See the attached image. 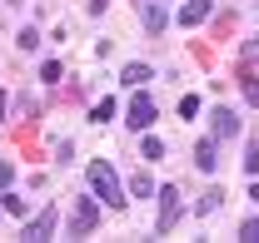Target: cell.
Listing matches in <instances>:
<instances>
[{"mask_svg":"<svg viewBox=\"0 0 259 243\" xmlns=\"http://www.w3.org/2000/svg\"><path fill=\"white\" fill-rule=\"evenodd\" d=\"M244 169H249V174H259V139L249 144V159H244Z\"/></svg>","mask_w":259,"mask_h":243,"instance_id":"21","label":"cell"},{"mask_svg":"<svg viewBox=\"0 0 259 243\" xmlns=\"http://www.w3.org/2000/svg\"><path fill=\"white\" fill-rule=\"evenodd\" d=\"M85 174H90V189L100 194V204H110V209H125V189H120V174H115L105 159H95Z\"/></svg>","mask_w":259,"mask_h":243,"instance_id":"1","label":"cell"},{"mask_svg":"<svg viewBox=\"0 0 259 243\" xmlns=\"http://www.w3.org/2000/svg\"><path fill=\"white\" fill-rule=\"evenodd\" d=\"M40 80H45V85H55V80H60V65L45 60V65H40Z\"/></svg>","mask_w":259,"mask_h":243,"instance_id":"19","label":"cell"},{"mask_svg":"<svg viewBox=\"0 0 259 243\" xmlns=\"http://www.w3.org/2000/svg\"><path fill=\"white\" fill-rule=\"evenodd\" d=\"M55 223H60V209H55V204H45V209H40V213L30 218V223H25V233H20V238H30V243H45L50 233H55Z\"/></svg>","mask_w":259,"mask_h":243,"instance_id":"3","label":"cell"},{"mask_svg":"<svg viewBox=\"0 0 259 243\" xmlns=\"http://www.w3.org/2000/svg\"><path fill=\"white\" fill-rule=\"evenodd\" d=\"M125 124H130V129H150V124H155V99H150V94H135Z\"/></svg>","mask_w":259,"mask_h":243,"instance_id":"6","label":"cell"},{"mask_svg":"<svg viewBox=\"0 0 259 243\" xmlns=\"http://www.w3.org/2000/svg\"><path fill=\"white\" fill-rule=\"evenodd\" d=\"M95 223H100V194L75 199V209H70V238H85V233H95Z\"/></svg>","mask_w":259,"mask_h":243,"instance_id":"2","label":"cell"},{"mask_svg":"<svg viewBox=\"0 0 259 243\" xmlns=\"http://www.w3.org/2000/svg\"><path fill=\"white\" fill-rule=\"evenodd\" d=\"M244 60H259V40H249V45H244Z\"/></svg>","mask_w":259,"mask_h":243,"instance_id":"23","label":"cell"},{"mask_svg":"<svg viewBox=\"0 0 259 243\" xmlns=\"http://www.w3.org/2000/svg\"><path fill=\"white\" fill-rule=\"evenodd\" d=\"M140 20H145L150 35H160L164 30V5H160V0H145V5H140Z\"/></svg>","mask_w":259,"mask_h":243,"instance_id":"9","label":"cell"},{"mask_svg":"<svg viewBox=\"0 0 259 243\" xmlns=\"http://www.w3.org/2000/svg\"><path fill=\"white\" fill-rule=\"evenodd\" d=\"M5 109H10V94L0 90V119H5Z\"/></svg>","mask_w":259,"mask_h":243,"instance_id":"24","label":"cell"},{"mask_svg":"<svg viewBox=\"0 0 259 243\" xmlns=\"http://www.w3.org/2000/svg\"><path fill=\"white\" fill-rule=\"evenodd\" d=\"M239 238H244V243H259V218H244V223H239Z\"/></svg>","mask_w":259,"mask_h":243,"instance_id":"14","label":"cell"},{"mask_svg":"<svg viewBox=\"0 0 259 243\" xmlns=\"http://www.w3.org/2000/svg\"><path fill=\"white\" fill-rule=\"evenodd\" d=\"M209 119H214V139H234L239 134V114L234 109H214Z\"/></svg>","mask_w":259,"mask_h":243,"instance_id":"8","label":"cell"},{"mask_svg":"<svg viewBox=\"0 0 259 243\" xmlns=\"http://www.w3.org/2000/svg\"><path fill=\"white\" fill-rule=\"evenodd\" d=\"M220 199H225V194H220V189H209V194L199 199V213H214V209H220Z\"/></svg>","mask_w":259,"mask_h":243,"instance_id":"16","label":"cell"},{"mask_svg":"<svg viewBox=\"0 0 259 243\" xmlns=\"http://www.w3.org/2000/svg\"><path fill=\"white\" fill-rule=\"evenodd\" d=\"M10 5H15V0H10Z\"/></svg>","mask_w":259,"mask_h":243,"instance_id":"25","label":"cell"},{"mask_svg":"<svg viewBox=\"0 0 259 243\" xmlns=\"http://www.w3.org/2000/svg\"><path fill=\"white\" fill-rule=\"evenodd\" d=\"M194 169H199V174H214V169H220V139H214V134L194 144Z\"/></svg>","mask_w":259,"mask_h":243,"instance_id":"5","label":"cell"},{"mask_svg":"<svg viewBox=\"0 0 259 243\" xmlns=\"http://www.w3.org/2000/svg\"><path fill=\"white\" fill-rule=\"evenodd\" d=\"M0 199H5V209H10V213H25V199H20V194H0Z\"/></svg>","mask_w":259,"mask_h":243,"instance_id":"20","label":"cell"},{"mask_svg":"<svg viewBox=\"0 0 259 243\" xmlns=\"http://www.w3.org/2000/svg\"><path fill=\"white\" fill-rule=\"evenodd\" d=\"M209 10H214V0H185V5H180V25L190 30L199 20H209Z\"/></svg>","mask_w":259,"mask_h":243,"instance_id":"7","label":"cell"},{"mask_svg":"<svg viewBox=\"0 0 259 243\" xmlns=\"http://www.w3.org/2000/svg\"><path fill=\"white\" fill-rule=\"evenodd\" d=\"M244 99L259 109V75H244Z\"/></svg>","mask_w":259,"mask_h":243,"instance_id":"15","label":"cell"},{"mask_svg":"<svg viewBox=\"0 0 259 243\" xmlns=\"http://www.w3.org/2000/svg\"><path fill=\"white\" fill-rule=\"evenodd\" d=\"M90 119H95V124H110V119H115V99H100L95 109H90Z\"/></svg>","mask_w":259,"mask_h":243,"instance_id":"12","label":"cell"},{"mask_svg":"<svg viewBox=\"0 0 259 243\" xmlns=\"http://www.w3.org/2000/svg\"><path fill=\"white\" fill-rule=\"evenodd\" d=\"M130 194H135V199H150V194H160V189H150V174H135V179H130Z\"/></svg>","mask_w":259,"mask_h":243,"instance_id":"11","label":"cell"},{"mask_svg":"<svg viewBox=\"0 0 259 243\" xmlns=\"http://www.w3.org/2000/svg\"><path fill=\"white\" fill-rule=\"evenodd\" d=\"M15 40H20V50H35V45H40V35H35V25H25V30L15 35Z\"/></svg>","mask_w":259,"mask_h":243,"instance_id":"18","label":"cell"},{"mask_svg":"<svg viewBox=\"0 0 259 243\" xmlns=\"http://www.w3.org/2000/svg\"><path fill=\"white\" fill-rule=\"evenodd\" d=\"M175 218H180V189H175V184H164V189H160V233L175 228Z\"/></svg>","mask_w":259,"mask_h":243,"instance_id":"4","label":"cell"},{"mask_svg":"<svg viewBox=\"0 0 259 243\" xmlns=\"http://www.w3.org/2000/svg\"><path fill=\"white\" fill-rule=\"evenodd\" d=\"M180 114H185V119L199 114V94H185V99H180Z\"/></svg>","mask_w":259,"mask_h":243,"instance_id":"17","label":"cell"},{"mask_svg":"<svg viewBox=\"0 0 259 243\" xmlns=\"http://www.w3.org/2000/svg\"><path fill=\"white\" fill-rule=\"evenodd\" d=\"M5 189H10V164L0 159V194H5Z\"/></svg>","mask_w":259,"mask_h":243,"instance_id":"22","label":"cell"},{"mask_svg":"<svg viewBox=\"0 0 259 243\" xmlns=\"http://www.w3.org/2000/svg\"><path fill=\"white\" fill-rule=\"evenodd\" d=\"M140 154H145V159H160V154H164V139H160V134H145Z\"/></svg>","mask_w":259,"mask_h":243,"instance_id":"13","label":"cell"},{"mask_svg":"<svg viewBox=\"0 0 259 243\" xmlns=\"http://www.w3.org/2000/svg\"><path fill=\"white\" fill-rule=\"evenodd\" d=\"M120 80L140 90V85H145V80H155V75H150V65H125V75H120Z\"/></svg>","mask_w":259,"mask_h":243,"instance_id":"10","label":"cell"}]
</instances>
